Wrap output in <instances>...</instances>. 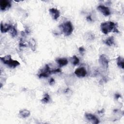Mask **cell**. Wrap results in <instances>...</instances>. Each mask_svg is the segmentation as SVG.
Returning <instances> with one entry per match:
<instances>
[{"label":"cell","mask_w":124,"mask_h":124,"mask_svg":"<svg viewBox=\"0 0 124 124\" xmlns=\"http://www.w3.org/2000/svg\"><path fill=\"white\" fill-rule=\"evenodd\" d=\"M101 31L104 34H108L110 32H119L117 28V24L111 21L102 22L100 25Z\"/></svg>","instance_id":"6da1fadb"},{"label":"cell","mask_w":124,"mask_h":124,"mask_svg":"<svg viewBox=\"0 0 124 124\" xmlns=\"http://www.w3.org/2000/svg\"><path fill=\"white\" fill-rule=\"evenodd\" d=\"M40 72L38 75V77L39 78H41L48 77L52 73H60L61 72V70L60 68L51 70L50 69L48 65L46 64L45 65V67L44 69H41Z\"/></svg>","instance_id":"7a4b0ae2"},{"label":"cell","mask_w":124,"mask_h":124,"mask_svg":"<svg viewBox=\"0 0 124 124\" xmlns=\"http://www.w3.org/2000/svg\"><path fill=\"white\" fill-rule=\"evenodd\" d=\"M0 60L4 64L12 68H16L20 65V63L17 61L12 59L10 55H6L3 57H0Z\"/></svg>","instance_id":"3957f363"},{"label":"cell","mask_w":124,"mask_h":124,"mask_svg":"<svg viewBox=\"0 0 124 124\" xmlns=\"http://www.w3.org/2000/svg\"><path fill=\"white\" fill-rule=\"evenodd\" d=\"M59 28L63 32L65 35H70L73 31V27L71 22L69 21H66L59 26Z\"/></svg>","instance_id":"277c9868"},{"label":"cell","mask_w":124,"mask_h":124,"mask_svg":"<svg viewBox=\"0 0 124 124\" xmlns=\"http://www.w3.org/2000/svg\"><path fill=\"white\" fill-rule=\"evenodd\" d=\"M85 116L88 121H90L93 124H97L99 123V121L98 119L96 117V116H95L93 114H92L91 113H85Z\"/></svg>","instance_id":"5b68a950"},{"label":"cell","mask_w":124,"mask_h":124,"mask_svg":"<svg viewBox=\"0 0 124 124\" xmlns=\"http://www.w3.org/2000/svg\"><path fill=\"white\" fill-rule=\"evenodd\" d=\"M99 63L105 69H107L108 66V60L104 54L100 55L99 59Z\"/></svg>","instance_id":"8992f818"},{"label":"cell","mask_w":124,"mask_h":124,"mask_svg":"<svg viewBox=\"0 0 124 124\" xmlns=\"http://www.w3.org/2000/svg\"><path fill=\"white\" fill-rule=\"evenodd\" d=\"M97 8L98 10L101 12L105 16H108L110 14V10L108 7L100 5H99Z\"/></svg>","instance_id":"52a82bcc"},{"label":"cell","mask_w":124,"mask_h":124,"mask_svg":"<svg viewBox=\"0 0 124 124\" xmlns=\"http://www.w3.org/2000/svg\"><path fill=\"white\" fill-rule=\"evenodd\" d=\"M75 74L78 77H84L87 74V71L84 67L77 68L75 71Z\"/></svg>","instance_id":"ba28073f"},{"label":"cell","mask_w":124,"mask_h":124,"mask_svg":"<svg viewBox=\"0 0 124 124\" xmlns=\"http://www.w3.org/2000/svg\"><path fill=\"white\" fill-rule=\"evenodd\" d=\"M11 6V4L10 1L6 0H2L0 2V9L2 11H4Z\"/></svg>","instance_id":"9c48e42d"},{"label":"cell","mask_w":124,"mask_h":124,"mask_svg":"<svg viewBox=\"0 0 124 124\" xmlns=\"http://www.w3.org/2000/svg\"><path fill=\"white\" fill-rule=\"evenodd\" d=\"M49 11L53 19L56 20L60 16V12L58 9L54 8H52L49 9Z\"/></svg>","instance_id":"30bf717a"},{"label":"cell","mask_w":124,"mask_h":124,"mask_svg":"<svg viewBox=\"0 0 124 124\" xmlns=\"http://www.w3.org/2000/svg\"><path fill=\"white\" fill-rule=\"evenodd\" d=\"M13 26L10 24H3V23L1 22L0 24V31L2 33H4L6 32L9 31H10L11 29Z\"/></svg>","instance_id":"8fae6325"},{"label":"cell","mask_w":124,"mask_h":124,"mask_svg":"<svg viewBox=\"0 0 124 124\" xmlns=\"http://www.w3.org/2000/svg\"><path fill=\"white\" fill-rule=\"evenodd\" d=\"M56 62L61 67L66 65L68 63V60L64 58H58L56 60Z\"/></svg>","instance_id":"7c38bea8"},{"label":"cell","mask_w":124,"mask_h":124,"mask_svg":"<svg viewBox=\"0 0 124 124\" xmlns=\"http://www.w3.org/2000/svg\"><path fill=\"white\" fill-rule=\"evenodd\" d=\"M19 114L20 116H21L22 118H26V117H28L30 115L31 112L29 110L26 109H24L20 110L19 111Z\"/></svg>","instance_id":"4fadbf2b"},{"label":"cell","mask_w":124,"mask_h":124,"mask_svg":"<svg viewBox=\"0 0 124 124\" xmlns=\"http://www.w3.org/2000/svg\"><path fill=\"white\" fill-rule=\"evenodd\" d=\"M104 42L107 46H112L114 43V37L113 36H110V37L108 38L107 39H106L104 41Z\"/></svg>","instance_id":"5bb4252c"},{"label":"cell","mask_w":124,"mask_h":124,"mask_svg":"<svg viewBox=\"0 0 124 124\" xmlns=\"http://www.w3.org/2000/svg\"><path fill=\"white\" fill-rule=\"evenodd\" d=\"M124 58L121 56H119L117 58V65L121 68L122 69L124 68Z\"/></svg>","instance_id":"9a60e30c"},{"label":"cell","mask_w":124,"mask_h":124,"mask_svg":"<svg viewBox=\"0 0 124 124\" xmlns=\"http://www.w3.org/2000/svg\"><path fill=\"white\" fill-rule=\"evenodd\" d=\"M50 100V96L47 93H46L44 95V97L41 100L42 103L43 104H46L49 102Z\"/></svg>","instance_id":"2e32d148"},{"label":"cell","mask_w":124,"mask_h":124,"mask_svg":"<svg viewBox=\"0 0 124 124\" xmlns=\"http://www.w3.org/2000/svg\"><path fill=\"white\" fill-rule=\"evenodd\" d=\"M71 62L73 65H76L79 63V60L78 58V57H77L76 56L74 55L72 58H71Z\"/></svg>","instance_id":"e0dca14e"},{"label":"cell","mask_w":124,"mask_h":124,"mask_svg":"<svg viewBox=\"0 0 124 124\" xmlns=\"http://www.w3.org/2000/svg\"><path fill=\"white\" fill-rule=\"evenodd\" d=\"M10 32L12 37H15L17 35V31L14 26H13L12 27Z\"/></svg>","instance_id":"ac0fdd59"},{"label":"cell","mask_w":124,"mask_h":124,"mask_svg":"<svg viewBox=\"0 0 124 124\" xmlns=\"http://www.w3.org/2000/svg\"><path fill=\"white\" fill-rule=\"evenodd\" d=\"M35 41L33 39H32L31 40H30V41H29V46H30V47H31V48L34 51V49H33V47H35Z\"/></svg>","instance_id":"d6986e66"},{"label":"cell","mask_w":124,"mask_h":124,"mask_svg":"<svg viewBox=\"0 0 124 124\" xmlns=\"http://www.w3.org/2000/svg\"><path fill=\"white\" fill-rule=\"evenodd\" d=\"M78 50H79V52L80 53V54H83V53H84V52H85V51L84 48L83 47H82V46H81V47H79Z\"/></svg>","instance_id":"ffe728a7"},{"label":"cell","mask_w":124,"mask_h":124,"mask_svg":"<svg viewBox=\"0 0 124 124\" xmlns=\"http://www.w3.org/2000/svg\"><path fill=\"white\" fill-rule=\"evenodd\" d=\"M49 84L50 85H52L55 83V80L53 78H51L49 80Z\"/></svg>","instance_id":"44dd1931"},{"label":"cell","mask_w":124,"mask_h":124,"mask_svg":"<svg viewBox=\"0 0 124 124\" xmlns=\"http://www.w3.org/2000/svg\"><path fill=\"white\" fill-rule=\"evenodd\" d=\"M115 98H116V99H118L119 97H121V95H120V94H118V93H116V94H115Z\"/></svg>","instance_id":"7402d4cb"},{"label":"cell","mask_w":124,"mask_h":124,"mask_svg":"<svg viewBox=\"0 0 124 124\" xmlns=\"http://www.w3.org/2000/svg\"><path fill=\"white\" fill-rule=\"evenodd\" d=\"M87 19L88 20H90V21H92V18H91V16H89L87 17Z\"/></svg>","instance_id":"603a6c76"}]
</instances>
